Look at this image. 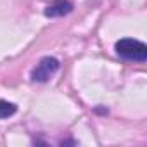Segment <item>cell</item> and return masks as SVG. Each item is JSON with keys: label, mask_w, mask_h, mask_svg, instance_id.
<instances>
[{"label": "cell", "mask_w": 147, "mask_h": 147, "mask_svg": "<svg viewBox=\"0 0 147 147\" xmlns=\"http://www.w3.org/2000/svg\"><path fill=\"white\" fill-rule=\"evenodd\" d=\"M114 49H116V54L126 61L145 62L147 59V45L135 38H121L116 42Z\"/></svg>", "instance_id": "6da1fadb"}, {"label": "cell", "mask_w": 147, "mask_h": 147, "mask_svg": "<svg viewBox=\"0 0 147 147\" xmlns=\"http://www.w3.org/2000/svg\"><path fill=\"white\" fill-rule=\"evenodd\" d=\"M59 61L55 59V57H50V55H47V57H43V59H40V62L33 67V71H31V80L33 82H38V83H45V82H49L55 73L59 71Z\"/></svg>", "instance_id": "7a4b0ae2"}, {"label": "cell", "mask_w": 147, "mask_h": 147, "mask_svg": "<svg viewBox=\"0 0 147 147\" xmlns=\"http://www.w3.org/2000/svg\"><path fill=\"white\" fill-rule=\"evenodd\" d=\"M73 11V4L69 0H54L50 5L45 7V16L47 18H62Z\"/></svg>", "instance_id": "3957f363"}, {"label": "cell", "mask_w": 147, "mask_h": 147, "mask_svg": "<svg viewBox=\"0 0 147 147\" xmlns=\"http://www.w3.org/2000/svg\"><path fill=\"white\" fill-rule=\"evenodd\" d=\"M18 111L16 104L9 102V100H0V119H7L11 116H14Z\"/></svg>", "instance_id": "277c9868"}]
</instances>
